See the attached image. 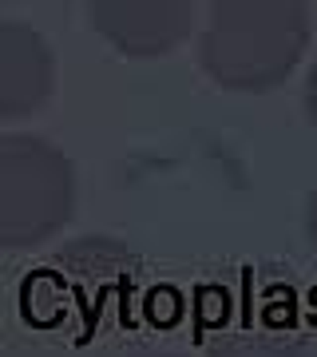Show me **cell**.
Wrapping results in <instances>:
<instances>
[{"label":"cell","mask_w":317,"mask_h":357,"mask_svg":"<svg viewBox=\"0 0 317 357\" xmlns=\"http://www.w3.org/2000/svg\"><path fill=\"white\" fill-rule=\"evenodd\" d=\"M242 326L254 330V266H242Z\"/></svg>","instance_id":"obj_5"},{"label":"cell","mask_w":317,"mask_h":357,"mask_svg":"<svg viewBox=\"0 0 317 357\" xmlns=\"http://www.w3.org/2000/svg\"><path fill=\"white\" fill-rule=\"evenodd\" d=\"M309 321H314V326H317V286H314V290H309Z\"/></svg>","instance_id":"obj_6"},{"label":"cell","mask_w":317,"mask_h":357,"mask_svg":"<svg viewBox=\"0 0 317 357\" xmlns=\"http://www.w3.org/2000/svg\"><path fill=\"white\" fill-rule=\"evenodd\" d=\"M230 314H234V294L226 286H215V282H199L194 286V298H190V337L203 342L206 330H222L230 326Z\"/></svg>","instance_id":"obj_1"},{"label":"cell","mask_w":317,"mask_h":357,"mask_svg":"<svg viewBox=\"0 0 317 357\" xmlns=\"http://www.w3.org/2000/svg\"><path fill=\"white\" fill-rule=\"evenodd\" d=\"M115 294H119V326H123V330H135V314H131V294H135V282L123 274V278L115 282Z\"/></svg>","instance_id":"obj_4"},{"label":"cell","mask_w":317,"mask_h":357,"mask_svg":"<svg viewBox=\"0 0 317 357\" xmlns=\"http://www.w3.org/2000/svg\"><path fill=\"white\" fill-rule=\"evenodd\" d=\"M183 314H187V298H183V290L171 286V282H159V286H151V290L143 294V318H147V326H155V330L178 326Z\"/></svg>","instance_id":"obj_2"},{"label":"cell","mask_w":317,"mask_h":357,"mask_svg":"<svg viewBox=\"0 0 317 357\" xmlns=\"http://www.w3.org/2000/svg\"><path fill=\"white\" fill-rule=\"evenodd\" d=\"M258 318H262V326L290 330L293 321H297V310H293V290H290V286H274V290H266V302H262V310H258Z\"/></svg>","instance_id":"obj_3"}]
</instances>
